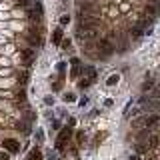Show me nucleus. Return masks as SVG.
Here are the masks:
<instances>
[{
  "mask_svg": "<svg viewBox=\"0 0 160 160\" xmlns=\"http://www.w3.org/2000/svg\"><path fill=\"white\" fill-rule=\"evenodd\" d=\"M70 134H72V132H70V128H64V130H62V132H60V136H58V138H62V140H66V142H68V138H70Z\"/></svg>",
  "mask_w": 160,
  "mask_h": 160,
  "instance_id": "obj_9",
  "label": "nucleus"
},
{
  "mask_svg": "<svg viewBox=\"0 0 160 160\" xmlns=\"http://www.w3.org/2000/svg\"><path fill=\"white\" fill-rule=\"evenodd\" d=\"M104 138H106V134H104V132H100L98 134V136H94V144H98V142H102V140Z\"/></svg>",
  "mask_w": 160,
  "mask_h": 160,
  "instance_id": "obj_16",
  "label": "nucleus"
},
{
  "mask_svg": "<svg viewBox=\"0 0 160 160\" xmlns=\"http://www.w3.org/2000/svg\"><path fill=\"white\" fill-rule=\"evenodd\" d=\"M140 34H142V28H138V26H136V28H132V36H136V38H138Z\"/></svg>",
  "mask_w": 160,
  "mask_h": 160,
  "instance_id": "obj_17",
  "label": "nucleus"
},
{
  "mask_svg": "<svg viewBox=\"0 0 160 160\" xmlns=\"http://www.w3.org/2000/svg\"><path fill=\"white\" fill-rule=\"evenodd\" d=\"M56 150H60V152H62V150H66V140L58 138V140H56Z\"/></svg>",
  "mask_w": 160,
  "mask_h": 160,
  "instance_id": "obj_8",
  "label": "nucleus"
},
{
  "mask_svg": "<svg viewBox=\"0 0 160 160\" xmlns=\"http://www.w3.org/2000/svg\"><path fill=\"white\" fill-rule=\"evenodd\" d=\"M32 58H34V50L32 48H24L22 50V60H24V62H30Z\"/></svg>",
  "mask_w": 160,
  "mask_h": 160,
  "instance_id": "obj_6",
  "label": "nucleus"
},
{
  "mask_svg": "<svg viewBox=\"0 0 160 160\" xmlns=\"http://www.w3.org/2000/svg\"><path fill=\"white\" fill-rule=\"evenodd\" d=\"M146 144H148V148H156L158 144H160V136H158V134H150Z\"/></svg>",
  "mask_w": 160,
  "mask_h": 160,
  "instance_id": "obj_4",
  "label": "nucleus"
},
{
  "mask_svg": "<svg viewBox=\"0 0 160 160\" xmlns=\"http://www.w3.org/2000/svg\"><path fill=\"white\" fill-rule=\"evenodd\" d=\"M130 160H140V158H138V156H132V158H130Z\"/></svg>",
  "mask_w": 160,
  "mask_h": 160,
  "instance_id": "obj_24",
  "label": "nucleus"
},
{
  "mask_svg": "<svg viewBox=\"0 0 160 160\" xmlns=\"http://www.w3.org/2000/svg\"><path fill=\"white\" fill-rule=\"evenodd\" d=\"M66 102H74V94H66Z\"/></svg>",
  "mask_w": 160,
  "mask_h": 160,
  "instance_id": "obj_20",
  "label": "nucleus"
},
{
  "mask_svg": "<svg viewBox=\"0 0 160 160\" xmlns=\"http://www.w3.org/2000/svg\"><path fill=\"white\" fill-rule=\"evenodd\" d=\"M106 84H108V86H116V84H118V74H112V76L108 78Z\"/></svg>",
  "mask_w": 160,
  "mask_h": 160,
  "instance_id": "obj_11",
  "label": "nucleus"
},
{
  "mask_svg": "<svg viewBox=\"0 0 160 160\" xmlns=\"http://www.w3.org/2000/svg\"><path fill=\"white\" fill-rule=\"evenodd\" d=\"M0 160H8V154L6 152H0Z\"/></svg>",
  "mask_w": 160,
  "mask_h": 160,
  "instance_id": "obj_21",
  "label": "nucleus"
},
{
  "mask_svg": "<svg viewBox=\"0 0 160 160\" xmlns=\"http://www.w3.org/2000/svg\"><path fill=\"white\" fill-rule=\"evenodd\" d=\"M98 24V18L94 14H80L78 16V30H94Z\"/></svg>",
  "mask_w": 160,
  "mask_h": 160,
  "instance_id": "obj_1",
  "label": "nucleus"
},
{
  "mask_svg": "<svg viewBox=\"0 0 160 160\" xmlns=\"http://www.w3.org/2000/svg\"><path fill=\"white\" fill-rule=\"evenodd\" d=\"M98 48H100V52H102L104 56H106V54H112V50H114V46L110 44V38H100Z\"/></svg>",
  "mask_w": 160,
  "mask_h": 160,
  "instance_id": "obj_2",
  "label": "nucleus"
},
{
  "mask_svg": "<svg viewBox=\"0 0 160 160\" xmlns=\"http://www.w3.org/2000/svg\"><path fill=\"white\" fill-rule=\"evenodd\" d=\"M136 152H138V154L148 152V144H136Z\"/></svg>",
  "mask_w": 160,
  "mask_h": 160,
  "instance_id": "obj_13",
  "label": "nucleus"
},
{
  "mask_svg": "<svg viewBox=\"0 0 160 160\" xmlns=\"http://www.w3.org/2000/svg\"><path fill=\"white\" fill-rule=\"evenodd\" d=\"M158 124V116H150L146 118V126H156Z\"/></svg>",
  "mask_w": 160,
  "mask_h": 160,
  "instance_id": "obj_12",
  "label": "nucleus"
},
{
  "mask_svg": "<svg viewBox=\"0 0 160 160\" xmlns=\"http://www.w3.org/2000/svg\"><path fill=\"white\" fill-rule=\"evenodd\" d=\"M90 84H92V80L86 78V80H82V82H78V88H88Z\"/></svg>",
  "mask_w": 160,
  "mask_h": 160,
  "instance_id": "obj_15",
  "label": "nucleus"
},
{
  "mask_svg": "<svg viewBox=\"0 0 160 160\" xmlns=\"http://www.w3.org/2000/svg\"><path fill=\"white\" fill-rule=\"evenodd\" d=\"M46 158H48V160H56V154H54V152H50Z\"/></svg>",
  "mask_w": 160,
  "mask_h": 160,
  "instance_id": "obj_22",
  "label": "nucleus"
},
{
  "mask_svg": "<svg viewBox=\"0 0 160 160\" xmlns=\"http://www.w3.org/2000/svg\"><path fill=\"white\" fill-rule=\"evenodd\" d=\"M28 40H32L34 44L38 42V32H36V30H30V32H28Z\"/></svg>",
  "mask_w": 160,
  "mask_h": 160,
  "instance_id": "obj_10",
  "label": "nucleus"
},
{
  "mask_svg": "<svg viewBox=\"0 0 160 160\" xmlns=\"http://www.w3.org/2000/svg\"><path fill=\"white\" fill-rule=\"evenodd\" d=\"M16 4L18 6H26V0H16Z\"/></svg>",
  "mask_w": 160,
  "mask_h": 160,
  "instance_id": "obj_23",
  "label": "nucleus"
},
{
  "mask_svg": "<svg viewBox=\"0 0 160 160\" xmlns=\"http://www.w3.org/2000/svg\"><path fill=\"white\" fill-rule=\"evenodd\" d=\"M68 22H70V18H68V16H60V24H62V26H66Z\"/></svg>",
  "mask_w": 160,
  "mask_h": 160,
  "instance_id": "obj_18",
  "label": "nucleus"
},
{
  "mask_svg": "<svg viewBox=\"0 0 160 160\" xmlns=\"http://www.w3.org/2000/svg\"><path fill=\"white\" fill-rule=\"evenodd\" d=\"M152 86H154V82H146V84L142 86V90H152Z\"/></svg>",
  "mask_w": 160,
  "mask_h": 160,
  "instance_id": "obj_19",
  "label": "nucleus"
},
{
  "mask_svg": "<svg viewBox=\"0 0 160 160\" xmlns=\"http://www.w3.org/2000/svg\"><path fill=\"white\" fill-rule=\"evenodd\" d=\"M52 42H54V44H60V42H62V30H60V28L54 30V34H52Z\"/></svg>",
  "mask_w": 160,
  "mask_h": 160,
  "instance_id": "obj_7",
  "label": "nucleus"
},
{
  "mask_svg": "<svg viewBox=\"0 0 160 160\" xmlns=\"http://www.w3.org/2000/svg\"><path fill=\"white\" fill-rule=\"evenodd\" d=\"M26 160H40V152H38V150H34V152H30Z\"/></svg>",
  "mask_w": 160,
  "mask_h": 160,
  "instance_id": "obj_14",
  "label": "nucleus"
},
{
  "mask_svg": "<svg viewBox=\"0 0 160 160\" xmlns=\"http://www.w3.org/2000/svg\"><path fill=\"white\" fill-rule=\"evenodd\" d=\"M158 10H160V6H156V4H146V6H144V12H146L148 18H154L158 14Z\"/></svg>",
  "mask_w": 160,
  "mask_h": 160,
  "instance_id": "obj_3",
  "label": "nucleus"
},
{
  "mask_svg": "<svg viewBox=\"0 0 160 160\" xmlns=\"http://www.w3.org/2000/svg\"><path fill=\"white\" fill-rule=\"evenodd\" d=\"M4 148L10 152H18V142L16 140H4Z\"/></svg>",
  "mask_w": 160,
  "mask_h": 160,
  "instance_id": "obj_5",
  "label": "nucleus"
}]
</instances>
